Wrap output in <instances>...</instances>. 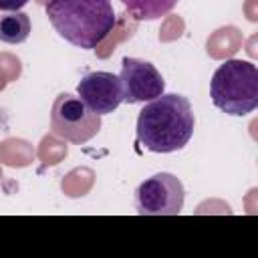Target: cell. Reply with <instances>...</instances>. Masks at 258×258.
I'll list each match as a JSON object with an SVG mask.
<instances>
[{
  "instance_id": "cell-1",
  "label": "cell",
  "mask_w": 258,
  "mask_h": 258,
  "mask_svg": "<svg viewBox=\"0 0 258 258\" xmlns=\"http://www.w3.org/2000/svg\"><path fill=\"white\" fill-rule=\"evenodd\" d=\"M196 127V117L187 97L163 93L149 101L137 115V141L153 153L183 149Z\"/></svg>"
},
{
  "instance_id": "cell-2",
  "label": "cell",
  "mask_w": 258,
  "mask_h": 258,
  "mask_svg": "<svg viewBox=\"0 0 258 258\" xmlns=\"http://www.w3.org/2000/svg\"><path fill=\"white\" fill-rule=\"evenodd\" d=\"M46 16L58 36L83 50L97 48L117 22L111 0H48Z\"/></svg>"
},
{
  "instance_id": "cell-3",
  "label": "cell",
  "mask_w": 258,
  "mask_h": 258,
  "mask_svg": "<svg viewBox=\"0 0 258 258\" xmlns=\"http://www.w3.org/2000/svg\"><path fill=\"white\" fill-rule=\"evenodd\" d=\"M212 103L232 117H244L258 107V69L250 60L222 62L210 81Z\"/></svg>"
},
{
  "instance_id": "cell-4",
  "label": "cell",
  "mask_w": 258,
  "mask_h": 258,
  "mask_svg": "<svg viewBox=\"0 0 258 258\" xmlns=\"http://www.w3.org/2000/svg\"><path fill=\"white\" fill-rule=\"evenodd\" d=\"M50 131L69 143L83 145L101 131V115L91 111L79 97L60 93L50 109Z\"/></svg>"
},
{
  "instance_id": "cell-5",
  "label": "cell",
  "mask_w": 258,
  "mask_h": 258,
  "mask_svg": "<svg viewBox=\"0 0 258 258\" xmlns=\"http://www.w3.org/2000/svg\"><path fill=\"white\" fill-rule=\"evenodd\" d=\"M185 189L173 173H155L135 189V210L139 216H177L183 210Z\"/></svg>"
},
{
  "instance_id": "cell-6",
  "label": "cell",
  "mask_w": 258,
  "mask_h": 258,
  "mask_svg": "<svg viewBox=\"0 0 258 258\" xmlns=\"http://www.w3.org/2000/svg\"><path fill=\"white\" fill-rule=\"evenodd\" d=\"M119 81L123 87V101L129 105L153 101L165 91V81L155 64L133 56H123Z\"/></svg>"
},
{
  "instance_id": "cell-7",
  "label": "cell",
  "mask_w": 258,
  "mask_h": 258,
  "mask_svg": "<svg viewBox=\"0 0 258 258\" xmlns=\"http://www.w3.org/2000/svg\"><path fill=\"white\" fill-rule=\"evenodd\" d=\"M79 99L97 115H109L123 103V87L117 75L97 71L85 75L77 85Z\"/></svg>"
},
{
  "instance_id": "cell-8",
  "label": "cell",
  "mask_w": 258,
  "mask_h": 258,
  "mask_svg": "<svg viewBox=\"0 0 258 258\" xmlns=\"http://www.w3.org/2000/svg\"><path fill=\"white\" fill-rule=\"evenodd\" d=\"M30 34V18L16 10L0 16V40L6 44H20Z\"/></svg>"
},
{
  "instance_id": "cell-9",
  "label": "cell",
  "mask_w": 258,
  "mask_h": 258,
  "mask_svg": "<svg viewBox=\"0 0 258 258\" xmlns=\"http://www.w3.org/2000/svg\"><path fill=\"white\" fill-rule=\"evenodd\" d=\"M121 4L135 20H157L169 14L177 0H121Z\"/></svg>"
},
{
  "instance_id": "cell-10",
  "label": "cell",
  "mask_w": 258,
  "mask_h": 258,
  "mask_svg": "<svg viewBox=\"0 0 258 258\" xmlns=\"http://www.w3.org/2000/svg\"><path fill=\"white\" fill-rule=\"evenodd\" d=\"M28 0H0V10L2 12H16L22 6H26Z\"/></svg>"
}]
</instances>
